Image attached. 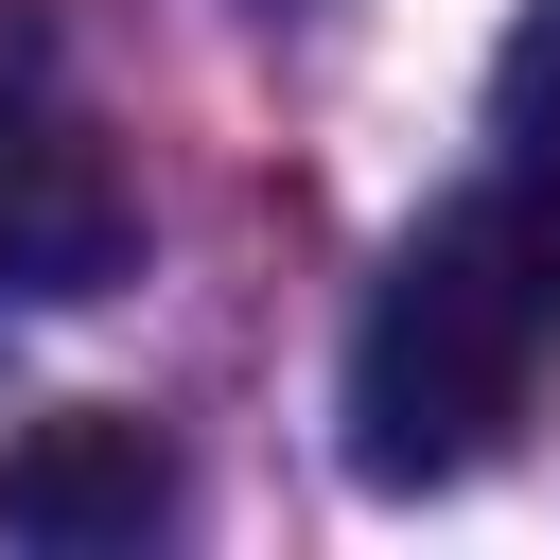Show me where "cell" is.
<instances>
[{"label": "cell", "instance_id": "cell-4", "mask_svg": "<svg viewBox=\"0 0 560 560\" xmlns=\"http://www.w3.org/2000/svg\"><path fill=\"white\" fill-rule=\"evenodd\" d=\"M490 192L560 245V0H525V35L490 52Z\"/></svg>", "mask_w": 560, "mask_h": 560}, {"label": "cell", "instance_id": "cell-3", "mask_svg": "<svg viewBox=\"0 0 560 560\" xmlns=\"http://www.w3.org/2000/svg\"><path fill=\"white\" fill-rule=\"evenodd\" d=\"M140 525H175V455L122 420V402H70V420H35L18 455H0V542H140Z\"/></svg>", "mask_w": 560, "mask_h": 560}, {"label": "cell", "instance_id": "cell-2", "mask_svg": "<svg viewBox=\"0 0 560 560\" xmlns=\"http://www.w3.org/2000/svg\"><path fill=\"white\" fill-rule=\"evenodd\" d=\"M140 262V192L105 175V140L35 88H0V315H70Z\"/></svg>", "mask_w": 560, "mask_h": 560}, {"label": "cell", "instance_id": "cell-1", "mask_svg": "<svg viewBox=\"0 0 560 560\" xmlns=\"http://www.w3.org/2000/svg\"><path fill=\"white\" fill-rule=\"evenodd\" d=\"M560 368V245L508 192H455L385 245L368 315H350V472L368 490H455L525 438Z\"/></svg>", "mask_w": 560, "mask_h": 560}]
</instances>
